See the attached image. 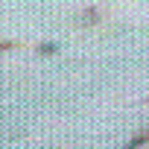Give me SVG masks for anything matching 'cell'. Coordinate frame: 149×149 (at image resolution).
<instances>
[{
    "label": "cell",
    "mask_w": 149,
    "mask_h": 149,
    "mask_svg": "<svg viewBox=\"0 0 149 149\" xmlns=\"http://www.w3.org/2000/svg\"><path fill=\"white\" fill-rule=\"evenodd\" d=\"M15 47H21L18 41H0V53H6V50H15Z\"/></svg>",
    "instance_id": "cell-3"
},
{
    "label": "cell",
    "mask_w": 149,
    "mask_h": 149,
    "mask_svg": "<svg viewBox=\"0 0 149 149\" xmlns=\"http://www.w3.org/2000/svg\"><path fill=\"white\" fill-rule=\"evenodd\" d=\"M102 15H100V9H85L82 12V21H85V26H91V24H97Z\"/></svg>",
    "instance_id": "cell-2"
},
{
    "label": "cell",
    "mask_w": 149,
    "mask_h": 149,
    "mask_svg": "<svg viewBox=\"0 0 149 149\" xmlns=\"http://www.w3.org/2000/svg\"><path fill=\"white\" fill-rule=\"evenodd\" d=\"M146 140H149V132H137V134H134V137H132V140H129L123 149H140Z\"/></svg>",
    "instance_id": "cell-1"
},
{
    "label": "cell",
    "mask_w": 149,
    "mask_h": 149,
    "mask_svg": "<svg viewBox=\"0 0 149 149\" xmlns=\"http://www.w3.org/2000/svg\"><path fill=\"white\" fill-rule=\"evenodd\" d=\"M38 50H41V53H44V56H50V53H56V47H53V44H41V47H38Z\"/></svg>",
    "instance_id": "cell-4"
}]
</instances>
